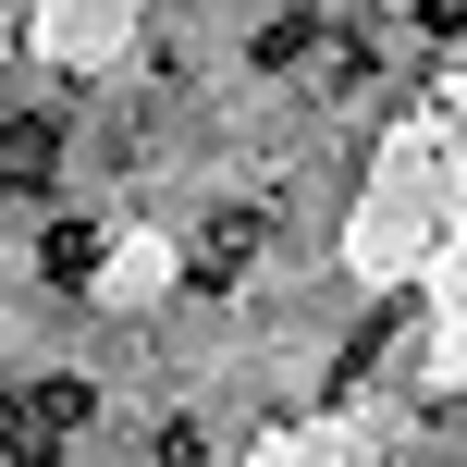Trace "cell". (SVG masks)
Listing matches in <instances>:
<instances>
[{
  "label": "cell",
  "instance_id": "cell-4",
  "mask_svg": "<svg viewBox=\"0 0 467 467\" xmlns=\"http://www.w3.org/2000/svg\"><path fill=\"white\" fill-rule=\"evenodd\" d=\"M307 49H320V25H307V13H271V25H258V62H271V74H296Z\"/></svg>",
  "mask_w": 467,
  "mask_h": 467
},
{
  "label": "cell",
  "instance_id": "cell-1",
  "mask_svg": "<svg viewBox=\"0 0 467 467\" xmlns=\"http://www.w3.org/2000/svg\"><path fill=\"white\" fill-rule=\"evenodd\" d=\"M0 185H13V197H49V185H62V123H37V111L0 123Z\"/></svg>",
  "mask_w": 467,
  "mask_h": 467
},
{
  "label": "cell",
  "instance_id": "cell-3",
  "mask_svg": "<svg viewBox=\"0 0 467 467\" xmlns=\"http://www.w3.org/2000/svg\"><path fill=\"white\" fill-rule=\"evenodd\" d=\"M37 271H49V283H87V271H99V234H87V222H49V234H37Z\"/></svg>",
  "mask_w": 467,
  "mask_h": 467
},
{
  "label": "cell",
  "instance_id": "cell-2",
  "mask_svg": "<svg viewBox=\"0 0 467 467\" xmlns=\"http://www.w3.org/2000/svg\"><path fill=\"white\" fill-rule=\"evenodd\" d=\"M246 258H258V222H246V210L197 234V283H210V296H222V283H246Z\"/></svg>",
  "mask_w": 467,
  "mask_h": 467
},
{
  "label": "cell",
  "instance_id": "cell-5",
  "mask_svg": "<svg viewBox=\"0 0 467 467\" xmlns=\"http://www.w3.org/2000/svg\"><path fill=\"white\" fill-rule=\"evenodd\" d=\"M419 25L431 37H467V0H419Z\"/></svg>",
  "mask_w": 467,
  "mask_h": 467
}]
</instances>
